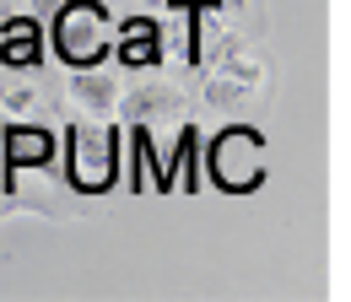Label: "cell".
<instances>
[{"label": "cell", "instance_id": "cell-1", "mask_svg": "<svg viewBox=\"0 0 351 302\" xmlns=\"http://www.w3.org/2000/svg\"><path fill=\"white\" fill-rule=\"evenodd\" d=\"M260 151H265L260 129H249V125H232V129H221L217 140H211V151H206V162H211V178H217L221 189H232V194L254 189V184L265 178Z\"/></svg>", "mask_w": 351, "mask_h": 302}, {"label": "cell", "instance_id": "cell-2", "mask_svg": "<svg viewBox=\"0 0 351 302\" xmlns=\"http://www.w3.org/2000/svg\"><path fill=\"white\" fill-rule=\"evenodd\" d=\"M54 49H60V60H65V65H76V71L97 65V60H103V49H108L103 5H97V0H71V5L60 11V22H54Z\"/></svg>", "mask_w": 351, "mask_h": 302}, {"label": "cell", "instance_id": "cell-11", "mask_svg": "<svg viewBox=\"0 0 351 302\" xmlns=\"http://www.w3.org/2000/svg\"><path fill=\"white\" fill-rule=\"evenodd\" d=\"M227 5H243V0H227Z\"/></svg>", "mask_w": 351, "mask_h": 302}, {"label": "cell", "instance_id": "cell-5", "mask_svg": "<svg viewBox=\"0 0 351 302\" xmlns=\"http://www.w3.org/2000/svg\"><path fill=\"white\" fill-rule=\"evenodd\" d=\"M0 60L11 71H33V60H38V27H33V16H16L0 33Z\"/></svg>", "mask_w": 351, "mask_h": 302}, {"label": "cell", "instance_id": "cell-10", "mask_svg": "<svg viewBox=\"0 0 351 302\" xmlns=\"http://www.w3.org/2000/svg\"><path fill=\"white\" fill-rule=\"evenodd\" d=\"M27 103H33L27 86H11V92H5V108H27Z\"/></svg>", "mask_w": 351, "mask_h": 302}, {"label": "cell", "instance_id": "cell-9", "mask_svg": "<svg viewBox=\"0 0 351 302\" xmlns=\"http://www.w3.org/2000/svg\"><path fill=\"white\" fill-rule=\"evenodd\" d=\"M11 151H16V162H44L49 157V135L44 129H11Z\"/></svg>", "mask_w": 351, "mask_h": 302}, {"label": "cell", "instance_id": "cell-3", "mask_svg": "<svg viewBox=\"0 0 351 302\" xmlns=\"http://www.w3.org/2000/svg\"><path fill=\"white\" fill-rule=\"evenodd\" d=\"M76 178L103 189L114 178V129H76Z\"/></svg>", "mask_w": 351, "mask_h": 302}, {"label": "cell", "instance_id": "cell-8", "mask_svg": "<svg viewBox=\"0 0 351 302\" xmlns=\"http://www.w3.org/2000/svg\"><path fill=\"white\" fill-rule=\"evenodd\" d=\"M119 108H125L130 125H146V119H157L162 108H173V92H168V86H141V92H130Z\"/></svg>", "mask_w": 351, "mask_h": 302}, {"label": "cell", "instance_id": "cell-6", "mask_svg": "<svg viewBox=\"0 0 351 302\" xmlns=\"http://www.w3.org/2000/svg\"><path fill=\"white\" fill-rule=\"evenodd\" d=\"M71 97L87 108V114H108L114 108V76H103V71H76L71 76Z\"/></svg>", "mask_w": 351, "mask_h": 302}, {"label": "cell", "instance_id": "cell-4", "mask_svg": "<svg viewBox=\"0 0 351 302\" xmlns=\"http://www.w3.org/2000/svg\"><path fill=\"white\" fill-rule=\"evenodd\" d=\"M254 86H260V65H254V60H227L217 71V81L206 86V97H211V103H238V97H249Z\"/></svg>", "mask_w": 351, "mask_h": 302}, {"label": "cell", "instance_id": "cell-7", "mask_svg": "<svg viewBox=\"0 0 351 302\" xmlns=\"http://www.w3.org/2000/svg\"><path fill=\"white\" fill-rule=\"evenodd\" d=\"M119 60H125V65H152V60H157V27H152V16H135V22H125Z\"/></svg>", "mask_w": 351, "mask_h": 302}]
</instances>
